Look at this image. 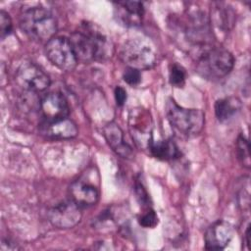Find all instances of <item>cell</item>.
Here are the masks:
<instances>
[{
    "label": "cell",
    "mask_w": 251,
    "mask_h": 251,
    "mask_svg": "<svg viewBox=\"0 0 251 251\" xmlns=\"http://www.w3.org/2000/svg\"><path fill=\"white\" fill-rule=\"evenodd\" d=\"M45 55L55 67L64 72L73 71L78 63L70 39L65 36H54L47 41Z\"/></svg>",
    "instance_id": "6"
},
{
    "label": "cell",
    "mask_w": 251,
    "mask_h": 251,
    "mask_svg": "<svg viewBox=\"0 0 251 251\" xmlns=\"http://www.w3.org/2000/svg\"><path fill=\"white\" fill-rule=\"evenodd\" d=\"M71 199L80 208H89L94 206L99 200V190L93 184L78 179L70 186Z\"/></svg>",
    "instance_id": "13"
},
{
    "label": "cell",
    "mask_w": 251,
    "mask_h": 251,
    "mask_svg": "<svg viewBox=\"0 0 251 251\" xmlns=\"http://www.w3.org/2000/svg\"><path fill=\"white\" fill-rule=\"evenodd\" d=\"M185 77H186L185 71L180 65L176 63H174L171 65L170 72H169V78L172 85L176 87H181L184 84Z\"/></svg>",
    "instance_id": "19"
},
{
    "label": "cell",
    "mask_w": 251,
    "mask_h": 251,
    "mask_svg": "<svg viewBox=\"0 0 251 251\" xmlns=\"http://www.w3.org/2000/svg\"><path fill=\"white\" fill-rule=\"evenodd\" d=\"M70 41L78 62L89 63L108 56L110 43L107 36L95 25L85 23L73 32Z\"/></svg>",
    "instance_id": "1"
},
{
    "label": "cell",
    "mask_w": 251,
    "mask_h": 251,
    "mask_svg": "<svg viewBox=\"0 0 251 251\" xmlns=\"http://www.w3.org/2000/svg\"><path fill=\"white\" fill-rule=\"evenodd\" d=\"M135 192H136V197L139 203L145 207H149V196L141 183H136Z\"/></svg>",
    "instance_id": "23"
},
{
    "label": "cell",
    "mask_w": 251,
    "mask_h": 251,
    "mask_svg": "<svg viewBox=\"0 0 251 251\" xmlns=\"http://www.w3.org/2000/svg\"><path fill=\"white\" fill-rule=\"evenodd\" d=\"M18 84L30 92H42L50 85L49 75L36 64L24 62L16 73Z\"/></svg>",
    "instance_id": "7"
},
{
    "label": "cell",
    "mask_w": 251,
    "mask_h": 251,
    "mask_svg": "<svg viewBox=\"0 0 251 251\" xmlns=\"http://www.w3.org/2000/svg\"><path fill=\"white\" fill-rule=\"evenodd\" d=\"M115 5V17L125 26H138L144 15L143 4L139 1H118Z\"/></svg>",
    "instance_id": "11"
},
{
    "label": "cell",
    "mask_w": 251,
    "mask_h": 251,
    "mask_svg": "<svg viewBox=\"0 0 251 251\" xmlns=\"http://www.w3.org/2000/svg\"><path fill=\"white\" fill-rule=\"evenodd\" d=\"M235 151H236V156L240 164L245 167L246 169L250 168V149H249V142L245 138L244 135L239 134L236 143H235Z\"/></svg>",
    "instance_id": "18"
},
{
    "label": "cell",
    "mask_w": 251,
    "mask_h": 251,
    "mask_svg": "<svg viewBox=\"0 0 251 251\" xmlns=\"http://www.w3.org/2000/svg\"><path fill=\"white\" fill-rule=\"evenodd\" d=\"M81 209L72 199L65 200L49 210L48 220L57 228H72L80 222L82 217Z\"/></svg>",
    "instance_id": "8"
},
{
    "label": "cell",
    "mask_w": 251,
    "mask_h": 251,
    "mask_svg": "<svg viewBox=\"0 0 251 251\" xmlns=\"http://www.w3.org/2000/svg\"><path fill=\"white\" fill-rule=\"evenodd\" d=\"M40 112L45 121H55L68 118L70 107L66 97L60 92H49L39 103Z\"/></svg>",
    "instance_id": "10"
},
{
    "label": "cell",
    "mask_w": 251,
    "mask_h": 251,
    "mask_svg": "<svg viewBox=\"0 0 251 251\" xmlns=\"http://www.w3.org/2000/svg\"><path fill=\"white\" fill-rule=\"evenodd\" d=\"M41 130L47 136L57 139H70L77 135L78 129L76 125L70 119L64 118L55 121H45L42 125Z\"/></svg>",
    "instance_id": "15"
},
{
    "label": "cell",
    "mask_w": 251,
    "mask_h": 251,
    "mask_svg": "<svg viewBox=\"0 0 251 251\" xmlns=\"http://www.w3.org/2000/svg\"><path fill=\"white\" fill-rule=\"evenodd\" d=\"M123 78L129 85H137L141 80V73L136 69L126 68L123 74Z\"/></svg>",
    "instance_id": "22"
},
{
    "label": "cell",
    "mask_w": 251,
    "mask_h": 251,
    "mask_svg": "<svg viewBox=\"0 0 251 251\" xmlns=\"http://www.w3.org/2000/svg\"><path fill=\"white\" fill-rule=\"evenodd\" d=\"M233 235V226L224 220H219L212 224L205 232V248L208 250L224 249L232 240Z\"/></svg>",
    "instance_id": "9"
},
{
    "label": "cell",
    "mask_w": 251,
    "mask_h": 251,
    "mask_svg": "<svg viewBox=\"0 0 251 251\" xmlns=\"http://www.w3.org/2000/svg\"><path fill=\"white\" fill-rule=\"evenodd\" d=\"M241 108L242 103L240 99L235 96H227L218 99L214 106L216 117L222 123L231 120L239 113Z\"/></svg>",
    "instance_id": "16"
},
{
    "label": "cell",
    "mask_w": 251,
    "mask_h": 251,
    "mask_svg": "<svg viewBox=\"0 0 251 251\" xmlns=\"http://www.w3.org/2000/svg\"><path fill=\"white\" fill-rule=\"evenodd\" d=\"M114 95H115V100H116V104L118 106H123L126 100V91L124 87L122 86H117L115 88L114 91Z\"/></svg>",
    "instance_id": "24"
},
{
    "label": "cell",
    "mask_w": 251,
    "mask_h": 251,
    "mask_svg": "<svg viewBox=\"0 0 251 251\" xmlns=\"http://www.w3.org/2000/svg\"><path fill=\"white\" fill-rule=\"evenodd\" d=\"M139 224L144 227H154L158 224V216L154 210L148 208L140 217Z\"/></svg>",
    "instance_id": "21"
},
{
    "label": "cell",
    "mask_w": 251,
    "mask_h": 251,
    "mask_svg": "<svg viewBox=\"0 0 251 251\" xmlns=\"http://www.w3.org/2000/svg\"><path fill=\"white\" fill-rule=\"evenodd\" d=\"M13 29V23L10 15L4 10L0 11V36L1 39L4 40Z\"/></svg>",
    "instance_id": "20"
},
{
    "label": "cell",
    "mask_w": 251,
    "mask_h": 251,
    "mask_svg": "<svg viewBox=\"0 0 251 251\" xmlns=\"http://www.w3.org/2000/svg\"><path fill=\"white\" fill-rule=\"evenodd\" d=\"M233 66L232 54L223 47L212 45L196 55V71L206 79H221L231 72Z\"/></svg>",
    "instance_id": "3"
},
{
    "label": "cell",
    "mask_w": 251,
    "mask_h": 251,
    "mask_svg": "<svg viewBox=\"0 0 251 251\" xmlns=\"http://www.w3.org/2000/svg\"><path fill=\"white\" fill-rule=\"evenodd\" d=\"M103 136L111 149L125 159H130L133 155L131 146L125 140L124 131L118 124L110 122L103 127Z\"/></svg>",
    "instance_id": "12"
},
{
    "label": "cell",
    "mask_w": 251,
    "mask_h": 251,
    "mask_svg": "<svg viewBox=\"0 0 251 251\" xmlns=\"http://www.w3.org/2000/svg\"><path fill=\"white\" fill-rule=\"evenodd\" d=\"M20 27L29 38L37 41H49L57 31L54 15L43 7L25 9L20 16Z\"/></svg>",
    "instance_id": "2"
},
{
    "label": "cell",
    "mask_w": 251,
    "mask_h": 251,
    "mask_svg": "<svg viewBox=\"0 0 251 251\" xmlns=\"http://www.w3.org/2000/svg\"><path fill=\"white\" fill-rule=\"evenodd\" d=\"M148 149L151 154L160 160H174L179 157L180 152L176 144L171 139H163V140H151L148 144Z\"/></svg>",
    "instance_id": "17"
},
{
    "label": "cell",
    "mask_w": 251,
    "mask_h": 251,
    "mask_svg": "<svg viewBox=\"0 0 251 251\" xmlns=\"http://www.w3.org/2000/svg\"><path fill=\"white\" fill-rule=\"evenodd\" d=\"M210 25L221 33H226L232 29L235 24V12L231 6L223 2H216L211 8Z\"/></svg>",
    "instance_id": "14"
},
{
    "label": "cell",
    "mask_w": 251,
    "mask_h": 251,
    "mask_svg": "<svg viewBox=\"0 0 251 251\" xmlns=\"http://www.w3.org/2000/svg\"><path fill=\"white\" fill-rule=\"evenodd\" d=\"M166 115L171 126L185 136L199 134L205 125V114L202 110L181 107L172 98L166 104Z\"/></svg>",
    "instance_id": "4"
},
{
    "label": "cell",
    "mask_w": 251,
    "mask_h": 251,
    "mask_svg": "<svg viewBox=\"0 0 251 251\" xmlns=\"http://www.w3.org/2000/svg\"><path fill=\"white\" fill-rule=\"evenodd\" d=\"M120 58L127 68L138 71L152 68L156 63V54L151 43L140 37L126 40L120 49Z\"/></svg>",
    "instance_id": "5"
}]
</instances>
